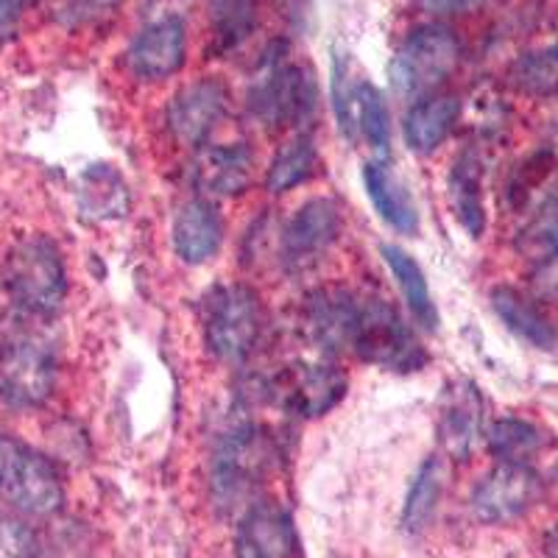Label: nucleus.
I'll return each mask as SVG.
<instances>
[{
    "instance_id": "obj_27",
    "label": "nucleus",
    "mask_w": 558,
    "mask_h": 558,
    "mask_svg": "<svg viewBox=\"0 0 558 558\" xmlns=\"http://www.w3.org/2000/svg\"><path fill=\"white\" fill-rule=\"evenodd\" d=\"M441 492H445V463H441V458L430 456L422 461L405 495V506H402L405 533L416 536L430 525L438 502H441Z\"/></svg>"
},
{
    "instance_id": "obj_40",
    "label": "nucleus",
    "mask_w": 558,
    "mask_h": 558,
    "mask_svg": "<svg viewBox=\"0 0 558 558\" xmlns=\"http://www.w3.org/2000/svg\"><path fill=\"white\" fill-rule=\"evenodd\" d=\"M542 550H545L547 558H558V525L550 527L542 539Z\"/></svg>"
},
{
    "instance_id": "obj_1",
    "label": "nucleus",
    "mask_w": 558,
    "mask_h": 558,
    "mask_svg": "<svg viewBox=\"0 0 558 558\" xmlns=\"http://www.w3.org/2000/svg\"><path fill=\"white\" fill-rule=\"evenodd\" d=\"M3 291L28 318H51L68 299V268L57 243L45 235L20 238L3 260Z\"/></svg>"
},
{
    "instance_id": "obj_30",
    "label": "nucleus",
    "mask_w": 558,
    "mask_h": 558,
    "mask_svg": "<svg viewBox=\"0 0 558 558\" xmlns=\"http://www.w3.org/2000/svg\"><path fill=\"white\" fill-rule=\"evenodd\" d=\"M257 12L260 0H209V23L218 51L229 53L246 43L257 26Z\"/></svg>"
},
{
    "instance_id": "obj_32",
    "label": "nucleus",
    "mask_w": 558,
    "mask_h": 558,
    "mask_svg": "<svg viewBox=\"0 0 558 558\" xmlns=\"http://www.w3.org/2000/svg\"><path fill=\"white\" fill-rule=\"evenodd\" d=\"M123 0H48V17L64 32L98 28L121 12Z\"/></svg>"
},
{
    "instance_id": "obj_29",
    "label": "nucleus",
    "mask_w": 558,
    "mask_h": 558,
    "mask_svg": "<svg viewBox=\"0 0 558 558\" xmlns=\"http://www.w3.org/2000/svg\"><path fill=\"white\" fill-rule=\"evenodd\" d=\"M506 82L522 96H553L558 93V45H545L520 53L508 64Z\"/></svg>"
},
{
    "instance_id": "obj_11",
    "label": "nucleus",
    "mask_w": 558,
    "mask_h": 558,
    "mask_svg": "<svg viewBox=\"0 0 558 558\" xmlns=\"http://www.w3.org/2000/svg\"><path fill=\"white\" fill-rule=\"evenodd\" d=\"M545 497V483L527 463H497L472 492V514L486 525H508Z\"/></svg>"
},
{
    "instance_id": "obj_7",
    "label": "nucleus",
    "mask_w": 558,
    "mask_h": 558,
    "mask_svg": "<svg viewBox=\"0 0 558 558\" xmlns=\"http://www.w3.org/2000/svg\"><path fill=\"white\" fill-rule=\"evenodd\" d=\"M202 332L213 357L221 363L246 361L263 332L260 296L241 282L213 288L204 299Z\"/></svg>"
},
{
    "instance_id": "obj_25",
    "label": "nucleus",
    "mask_w": 558,
    "mask_h": 558,
    "mask_svg": "<svg viewBox=\"0 0 558 558\" xmlns=\"http://www.w3.org/2000/svg\"><path fill=\"white\" fill-rule=\"evenodd\" d=\"M318 151L311 134L293 132L291 137L277 148L266 168V187L274 196L291 193L293 187L305 184L318 173Z\"/></svg>"
},
{
    "instance_id": "obj_12",
    "label": "nucleus",
    "mask_w": 558,
    "mask_h": 558,
    "mask_svg": "<svg viewBox=\"0 0 558 558\" xmlns=\"http://www.w3.org/2000/svg\"><path fill=\"white\" fill-rule=\"evenodd\" d=\"M361 322V296L341 286L316 288L299 313V327L322 355H341L355 347Z\"/></svg>"
},
{
    "instance_id": "obj_9",
    "label": "nucleus",
    "mask_w": 558,
    "mask_h": 558,
    "mask_svg": "<svg viewBox=\"0 0 558 558\" xmlns=\"http://www.w3.org/2000/svg\"><path fill=\"white\" fill-rule=\"evenodd\" d=\"M268 447L266 436L254 430L252 425L235 427L221 438L216 456H213V497L216 506L235 508L260 486L268 470Z\"/></svg>"
},
{
    "instance_id": "obj_6",
    "label": "nucleus",
    "mask_w": 558,
    "mask_h": 558,
    "mask_svg": "<svg viewBox=\"0 0 558 558\" xmlns=\"http://www.w3.org/2000/svg\"><path fill=\"white\" fill-rule=\"evenodd\" d=\"M332 104L338 129L349 140H366L377 159L391 154V112L386 96L375 82H368L366 73L355 68L349 53L332 57Z\"/></svg>"
},
{
    "instance_id": "obj_4",
    "label": "nucleus",
    "mask_w": 558,
    "mask_h": 558,
    "mask_svg": "<svg viewBox=\"0 0 558 558\" xmlns=\"http://www.w3.org/2000/svg\"><path fill=\"white\" fill-rule=\"evenodd\" d=\"M57 349L34 327H12L0 338V397L14 408H39L57 388Z\"/></svg>"
},
{
    "instance_id": "obj_23",
    "label": "nucleus",
    "mask_w": 558,
    "mask_h": 558,
    "mask_svg": "<svg viewBox=\"0 0 558 558\" xmlns=\"http://www.w3.org/2000/svg\"><path fill=\"white\" fill-rule=\"evenodd\" d=\"M488 302H492L495 316L506 324V330H511L531 347L553 349L558 343L553 322L545 316L539 302L527 296V293L517 291L511 286H497L495 291L488 293Z\"/></svg>"
},
{
    "instance_id": "obj_26",
    "label": "nucleus",
    "mask_w": 558,
    "mask_h": 558,
    "mask_svg": "<svg viewBox=\"0 0 558 558\" xmlns=\"http://www.w3.org/2000/svg\"><path fill=\"white\" fill-rule=\"evenodd\" d=\"M550 436L539 425L520 416H502L486 430L488 452L497 463H531L547 447Z\"/></svg>"
},
{
    "instance_id": "obj_24",
    "label": "nucleus",
    "mask_w": 558,
    "mask_h": 558,
    "mask_svg": "<svg viewBox=\"0 0 558 558\" xmlns=\"http://www.w3.org/2000/svg\"><path fill=\"white\" fill-rule=\"evenodd\" d=\"M383 260H386L388 271H391L393 282L400 288L402 299H405L408 313L413 316V322L422 324L425 330L436 332L438 330V307L433 302V293L430 286H427V277H425V268L418 266L416 257L408 254L405 248L400 246H380Z\"/></svg>"
},
{
    "instance_id": "obj_3",
    "label": "nucleus",
    "mask_w": 558,
    "mask_h": 558,
    "mask_svg": "<svg viewBox=\"0 0 558 558\" xmlns=\"http://www.w3.org/2000/svg\"><path fill=\"white\" fill-rule=\"evenodd\" d=\"M0 500L26 517H51L64 506V483L48 456L0 433Z\"/></svg>"
},
{
    "instance_id": "obj_39",
    "label": "nucleus",
    "mask_w": 558,
    "mask_h": 558,
    "mask_svg": "<svg viewBox=\"0 0 558 558\" xmlns=\"http://www.w3.org/2000/svg\"><path fill=\"white\" fill-rule=\"evenodd\" d=\"M542 483H545V497L553 502V506H558V461L553 463L550 472H547V477H542Z\"/></svg>"
},
{
    "instance_id": "obj_8",
    "label": "nucleus",
    "mask_w": 558,
    "mask_h": 558,
    "mask_svg": "<svg viewBox=\"0 0 558 558\" xmlns=\"http://www.w3.org/2000/svg\"><path fill=\"white\" fill-rule=\"evenodd\" d=\"M352 352L372 366L400 372V375L418 372L430 361L402 313L391 302L377 296L361 299V322H357Z\"/></svg>"
},
{
    "instance_id": "obj_2",
    "label": "nucleus",
    "mask_w": 558,
    "mask_h": 558,
    "mask_svg": "<svg viewBox=\"0 0 558 558\" xmlns=\"http://www.w3.org/2000/svg\"><path fill=\"white\" fill-rule=\"evenodd\" d=\"M318 101L322 98L313 70L286 59L268 62L248 87V112L268 132H296L316 118Z\"/></svg>"
},
{
    "instance_id": "obj_13",
    "label": "nucleus",
    "mask_w": 558,
    "mask_h": 558,
    "mask_svg": "<svg viewBox=\"0 0 558 558\" xmlns=\"http://www.w3.org/2000/svg\"><path fill=\"white\" fill-rule=\"evenodd\" d=\"M341 229V207L332 198H311L288 218L279 232V260L288 271L313 268L336 246Z\"/></svg>"
},
{
    "instance_id": "obj_34",
    "label": "nucleus",
    "mask_w": 558,
    "mask_h": 558,
    "mask_svg": "<svg viewBox=\"0 0 558 558\" xmlns=\"http://www.w3.org/2000/svg\"><path fill=\"white\" fill-rule=\"evenodd\" d=\"M0 558H39L37 533L7 511H0Z\"/></svg>"
},
{
    "instance_id": "obj_38",
    "label": "nucleus",
    "mask_w": 558,
    "mask_h": 558,
    "mask_svg": "<svg viewBox=\"0 0 558 558\" xmlns=\"http://www.w3.org/2000/svg\"><path fill=\"white\" fill-rule=\"evenodd\" d=\"M277 3L282 7V14H288L296 26L302 23V17H307V12H311L307 0H277Z\"/></svg>"
},
{
    "instance_id": "obj_14",
    "label": "nucleus",
    "mask_w": 558,
    "mask_h": 558,
    "mask_svg": "<svg viewBox=\"0 0 558 558\" xmlns=\"http://www.w3.org/2000/svg\"><path fill=\"white\" fill-rule=\"evenodd\" d=\"M229 112V89L218 78H196L171 98L166 112L168 132L182 146H204Z\"/></svg>"
},
{
    "instance_id": "obj_10",
    "label": "nucleus",
    "mask_w": 558,
    "mask_h": 558,
    "mask_svg": "<svg viewBox=\"0 0 558 558\" xmlns=\"http://www.w3.org/2000/svg\"><path fill=\"white\" fill-rule=\"evenodd\" d=\"M349 377L341 368L318 361H296L271 380V400L282 411L302 418H318L341 405Z\"/></svg>"
},
{
    "instance_id": "obj_19",
    "label": "nucleus",
    "mask_w": 558,
    "mask_h": 558,
    "mask_svg": "<svg viewBox=\"0 0 558 558\" xmlns=\"http://www.w3.org/2000/svg\"><path fill=\"white\" fill-rule=\"evenodd\" d=\"M173 252L179 260L202 266L209 263L223 246V218L209 198H191L177 209L171 227Z\"/></svg>"
},
{
    "instance_id": "obj_16",
    "label": "nucleus",
    "mask_w": 558,
    "mask_h": 558,
    "mask_svg": "<svg viewBox=\"0 0 558 558\" xmlns=\"http://www.w3.org/2000/svg\"><path fill=\"white\" fill-rule=\"evenodd\" d=\"M486 405H483L481 388L472 380H452L447 383L441 402H438V422L436 436L438 447L452 461H466L475 452L477 441L486 422Z\"/></svg>"
},
{
    "instance_id": "obj_15",
    "label": "nucleus",
    "mask_w": 558,
    "mask_h": 558,
    "mask_svg": "<svg viewBox=\"0 0 558 558\" xmlns=\"http://www.w3.org/2000/svg\"><path fill=\"white\" fill-rule=\"evenodd\" d=\"M187 59V28L182 17L166 14L140 28L129 43L126 64L140 82H162L177 76Z\"/></svg>"
},
{
    "instance_id": "obj_37",
    "label": "nucleus",
    "mask_w": 558,
    "mask_h": 558,
    "mask_svg": "<svg viewBox=\"0 0 558 558\" xmlns=\"http://www.w3.org/2000/svg\"><path fill=\"white\" fill-rule=\"evenodd\" d=\"M28 7V0H0V45L7 43L9 34L17 26L20 14Z\"/></svg>"
},
{
    "instance_id": "obj_36",
    "label": "nucleus",
    "mask_w": 558,
    "mask_h": 558,
    "mask_svg": "<svg viewBox=\"0 0 558 558\" xmlns=\"http://www.w3.org/2000/svg\"><path fill=\"white\" fill-rule=\"evenodd\" d=\"M531 286L536 296L547 299V302H558V252L533 268Z\"/></svg>"
},
{
    "instance_id": "obj_31",
    "label": "nucleus",
    "mask_w": 558,
    "mask_h": 558,
    "mask_svg": "<svg viewBox=\"0 0 558 558\" xmlns=\"http://www.w3.org/2000/svg\"><path fill=\"white\" fill-rule=\"evenodd\" d=\"M517 252L536 266L558 252V196H547L522 223L517 232Z\"/></svg>"
},
{
    "instance_id": "obj_28",
    "label": "nucleus",
    "mask_w": 558,
    "mask_h": 558,
    "mask_svg": "<svg viewBox=\"0 0 558 558\" xmlns=\"http://www.w3.org/2000/svg\"><path fill=\"white\" fill-rule=\"evenodd\" d=\"M78 204L82 213L96 221H112L126 216L129 191L121 173H114L107 166H93L84 171L78 182Z\"/></svg>"
},
{
    "instance_id": "obj_5",
    "label": "nucleus",
    "mask_w": 558,
    "mask_h": 558,
    "mask_svg": "<svg viewBox=\"0 0 558 558\" xmlns=\"http://www.w3.org/2000/svg\"><path fill=\"white\" fill-rule=\"evenodd\" d=\"M461 64V43L445 26H422L408 34L388 64L393 93L405 101L436 96Z\"/></svg>"
},
{
    "instance_id": "obj_17",
    "label": "nucleus",
    "mask_w": 558,
    "mask_h": 558,
    "mask_svg": "<svg viewBox=\"0 0 558 558\" xmlns=\"http://www.w3.org/2000/svg\"><path fill=\"white\" fill-rule=\"evenodd\" d=\"M254 154L246 143L204 146L191 162V182L202 198H235L252 187Z\"/></svg>"
},
{
    "instance_id": "obj_33",
    "label": "nucleus",
    "mask_w": 558,
    "mask_h": 558,
    "mask_svg": "<svg viewBox=\"0 0 558 558\" xmlns=\"http://www.w3.org/2000/svg\"><path fill=\"white\" fill-rule=\"evenodd\" d=\"M553 168H556V154L550 148H539V151H533L531 157L517 168L514 179L508 184V196L514 204H525L527 196H531L539 184H545V179L550 177Z\"/></svg>"
},
{
    "instance_id": "obj_18",
    "label": "nucleus",
    "mask_w": 558,
    "mask_h": 558,
    "mask_svg": "<svg viewBox=\"0 0 558 558\" xmlns=\"http://www.w3.org/2000/svg\"><path fill=\"white\" fill-rule=\"evenodd\" d=\"M299 536L291 514L279 502H252L235 533L238 558H293Z\"/></svg>"
},
{
    "instance_id": "obj_20",
    "label": "nucleus",
    "mask_w": 558,
    "mask_h": 558,
    "mask_svg": "<svg viewBox=\"0 0 558 558\" xmlns=\"http://www.w3.org/2000/svg\"><path fill=\"white\" fill-rule=\"evenodd\" d=\"M363 187L377 209V216L402 235H416L418 232V207L413 202L408 184L388 168L386 159H372L361 171Z\"/></svg>"
},
{
    "instance_id": "obj_35",
    "label": "nucleus",
    "mask_w": 558,
    "mask_h": 558,
    "mask_svg": "<svg viewBox=\"0 0 558 558\" xmlns=\"http://www.w3.org/2000/svg\"><path fill=\"white\" fill-rule=\"evenodd\" d=\"M413 9L427 17H463L475 14L486 7L488 0H411Z\"/></svg>"
},
{
    "instance_id": "obj_21",
    "label": "nucleus",
    "mask_w": 558,
    "mask_h": 558,
    "mask_svg": "<svg viewBox=\"0 0 558 558\" xmlns=\"http://www.w3.org/2000/svg\"><path fill=\"white\" fill-rule=\"evenodd\" d=\"M463 104L450 93H436V96L418 98L408 107L402 134L413 154H433L452 134L456 123L461 121Z\"/></svg>"
},
{
    "instance_id": "obj_22",
    "label": "nucleus",
    "mask_w": 558,
    "mask_h": 558,
    "mask_svg": "<svg viewBox=\"0 0 558 558\" xmlns=\"http://www.w3.org/2000/svg\"><path fill=\"white\" fill-rule=\"evenodd\" d=\"M447 196L456 221L470 238H481L486 229V202H483V159L475 148H463L452 159L447 173Z\"/></svg>"
}]
</instances>
